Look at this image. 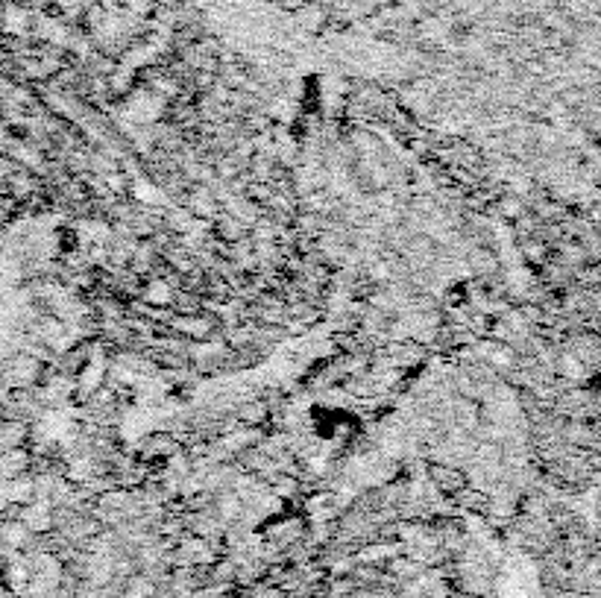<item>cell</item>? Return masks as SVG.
<instances>
[{
	"label": "cell",
	"mask_w": 601,
	"mask_h": 598,
	"mask_svg": "<svg viewBox=\"0 0 601 598\" xmlns=\"http://www.w3.org/2000/svg\"><path fill=\"white\" fill-rule=\"evenodd\" d=\"M27 537H30V528H27L24 522H6V525L0 528V543H3V546L21 549V546L27 543Z\"/></svg>",
	"instance_id": "cell-1"
},
{
	"label": "cell",
	"mask_w": 601,
	"mask_h": 598,
	"mask_svg": "<svg viewBox=\"0 0 601 598\" xmlns=\"http://www.w3.org/2000/svg\"><path fill=\"white\" fill-rule=\"evenodd\" d=\"M431 478H434L443 490H458V487H464V475L449 470V467H431Z\"/></svg>",
	"instance_id": "cell-2"
},
{
	"label": "cell",
	"mask_w": 601,
	"mask_h": 598,
	"mask_svg": "<svg viewBox=\"0 0 601 598\" xmlns=\"http://www.w3.org/2000/svg\"><path fill=\"white\" fill-rule=\"evenodd\" d=\"M217 232H220V238H226V241H235V244H238V241L244 238V223H241L238 217H232V214H229V217H220V220H217Z\"/></svg>",
	"instance_id": "cell-3"
},
{
	"label": "cell",
	"mask_w": 601,
	"mask_h": 598,
	"mask_svg": "<svg viewBox=\"0 0 601 598\" xmlns=\"http://www.w3.org/2000/svg\"><path fill=\"white\" fill-rule=\"evenodd\" d=\"M560 373L569 376V379H581V376H584V364H581L575 355H563V358H560Z\"/></svg>",
	"instance_id": "cell-4"
},
{
	"label": "cell",
	"mask_w": 601,
	"mask_h": 598,
	"mask_svg": "<svg viewBox=\"0 0 601 598\" xmlns=\"http://www.w3.org/2000/svg\"><path fill=\"white\" fill-rule=\"evenodd\" d=\"M241 414H244V423H253V426H258V423H264V420H267V405H261V402H256V405H247Z\"/></svg>",
	"instance_id": "cell-5"
},
{
	"label": "cell",
	"mask_w": 601,
	"mask_h": 598,
	"mask_svg": "<svg viewBox=\"0 0 601 598\" xmlns=\"http://www.w3.org/2000/svg\"><path fill=\"white\" fill-rule=\"evenodd\" d=\"M238 513H241V499H238V496H223V499H220V516L235 519Z\"/></svg>",
	"instance_id": "cell-6"
},
{
	"label": "cell",
	"mask_w": 601,
	"mask_h": 598,
	"mask_svg": "<svg viewBox=\"0 0 601 598\" xmlns=\"http://www.w3.org/2000/svg\"><path fill=\"white\" fill-rule=\"evenodd\" d=\"M0 557H3V543H0Z\"/></svg>",
	"instance_id": "cell-7"
}]
</instances>
